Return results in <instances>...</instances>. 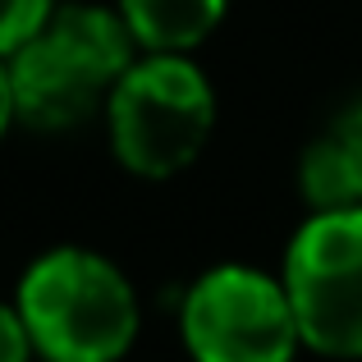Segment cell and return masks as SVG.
Masks as SVG:
<instances>
[{
    "instance_id": "1",
    "label": "cell",
    "mask_w": 362,
    "mask_h": 362,
    "mask_svg": "<svg viewBox=\"0 0 362 362\" xmlns=\"http://www.w3.org/2000/svg\"><path fill=\"white\" fill-rule=\"evenodd\" d=\"M133 64V37L119 14L97 5L51 9L42 28L9 60L18 119L33 129H74L110 101Z\"/></svg>"
},
{
    "instance_id": "2",
    "label": "cell",
    "mask_w": 362,
    "mask_h": 362,
    "mask_svg": "<svg viewBox=\"0 0 362 362\" xmlns=\"http://www.w3.org/2000/svg\"><path fill=\"white\" fill-rule=\"evenodd\" d=\"M18 317L46 362H119L138 335L129 280L88 247H55L28 266Z\"/></svg>"
},
{
    "instance_id": "8",
    "label": "cell",
    "mask_w": 362,
    "mask_h": 362,
    "mask_svg": "<svg viewBox=\"0 0 362 362\" xmlns=\"http://www.w3.org/2000/svg\"><path fill=\"white\" fill-rule=\"evenodd\" d=\"M51 18V0H0V55H14Z\"/></svg>"
},
{
    "instance_id": "10",
    "label": "cell",
    "mask_w": 362,
    "mask_h": 362,
    "mask_svg": "<svg viewBox=\"0 0 362 362\" xmlns=\"http://www.w3.org/2000/svg\"><path fill=\"white\" fill-rule=\"evenodd\" d=\"M9 119H18V101H14V78H9V64H0V138H5Z\"/></svg>"
},
{
    "instance_id": "6",
    "label": "cell",
    "mask_w": 362,
    "mask_h": 362,
    "mask_svg": "<svg viewBox=\"0 0 362 362\" xmlns=\"http://www.w3.org/2000/svg\"><path fill=\"white\" fill-rule=\"evenodd\" d=\"M303 197L317 211H362V106L344 110L308 147Z\"/></svg>"
},
{
    "instance_id": "3",
    "label": "cell",
    "mask_w": 362,
    "mask_h": 362,
    "mask_svg": "<svg viewBox=\"0 0 362 362\" xmlns=\"http://www.w3.org/2000/svg\"><path fill=\"white\" fill-rule=\"evenodd\" d=\"M216 119L206 78L184 55H147L129 64L110 92L115 156L142 179H170L202 151Z\"/></svg>"
},
{
    "instance_id": "9",
    "label": "cell",
    "mask_w": 362,
    "mask_h": 362,
    "mask_svg": "<svg viewBox=\"0 0 362 362\" xmlns=\"http://www.w3.org/2000/svg\"><path fill=\"white\" fill-rule=\"evenodd\" d=\"M33 358V335H28L18 308L0 303V362H28Z\"/></svg>"
},
{
    "instance_id": "5",
    "label": "cell",
    "mask_w": 362,
    "mask_h": 362,
    "mask_svg": "<svg viewBox=\"0 0 362 362\" xmlns=\"http://www.w3.org/2000/svg\"><path fill=\"white\" fill-rule=\"evenodd\" d=\"M298 339L289 289L262 271H206L184 298V344L197 362H293Z\"/></svg>"
},
{
    "instance_id": "7",
    "label": "cell",
    "mask_w": 362,
    "mask_h": 362,
    "mask_svg": "<svg viewBox=\"0 0 362 362\" xmlns=\"http://www.w3.org/2000/svg\"><path fill=\"white\" fill-rule=\"evenodd\" d=\"M230 0H119L129 37L147 51H188L225 18Z\"/></svg>"
},
{
    "instance_id": "4",
    "label": "cell",
    "mask_w": 362,
    "mask_h": 362,
    "mask_svg": "<svg viewBox=\"0 0 362 362\" xmlns=\"http://www.w3.org/2000/svg\"><path fill=\"white\" fill-rule=\"evenodd\" d=\"M284 289L303 344L362 358V211H317L289 243Z\"/></svg>"
}]
</instances>
